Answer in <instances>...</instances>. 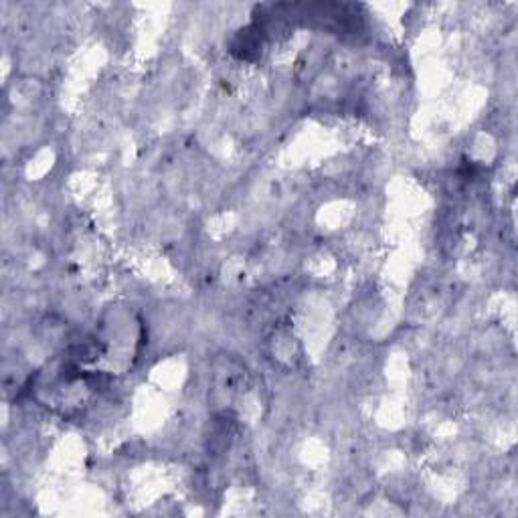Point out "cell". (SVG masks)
I'll return each mask as SVG.
<instances>
[{
	"label": "cell",
	"mask_w": 518,
	"mask_h": 518,
	"mask_svg": "<svg viewBox=\"0 0 518 518\" xmlns=\"http://www.w3.org/2000/svg\"><path fill=\"white\" fill-rule=\"evenodd\" d=\"M255 29H245V31L239 32V37L235 39V43H233V53L237 55V57H241V59H251L255 53H258V49L261 47V39H259L258 35H253Z\"/></svg>",
	"instance_id": "obj_1"
}]
</instances>
